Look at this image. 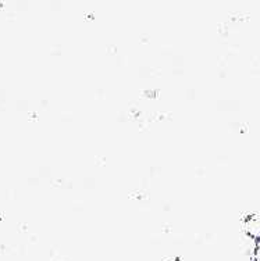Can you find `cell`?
Returning a JSON list of instances; mask_svg holds the SVG:
<instances>
[{"label":"cell","instance_id":"1","mask_svg":"<svg viewBox=\"0 0 260 261\" xmlns=\"http://www.w3.org/2000/svg\"><path fill=\"white\" fill-rule=\"evenodd\" d=\"M255 249L253 239L240 236L195 249L177 261H253L256 258Z\"/></svg>","mask_w":260,"mask_h":261}]
</instances>
